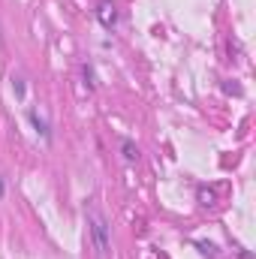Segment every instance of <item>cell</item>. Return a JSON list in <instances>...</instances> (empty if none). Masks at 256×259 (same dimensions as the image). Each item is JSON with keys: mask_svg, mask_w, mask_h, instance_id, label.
I'll return each mask as SVG.
<instances>
[{"mask_svg": "<svg viewBox=\"0 0 256 259\" xmlns=\"http://www.w3.org/2000/svg\"><path fill=\"white\" fill-rule=\"evenodd\" d=\"M84 217H88V229H91V235H94L97 253L106 256V253H109V223H106L103 211H100L97 205H88V208H84Z\"/></svg>", "mask_w": 256, "mask_h": 259, "instance_id": "1", "label": "cell"}, {"mask_svg": "<svg viewBox=\"0 0 256 259\" xmlns=\"http://www.w3.org/2000/svg\"><path fill=\"white\" fill-rule=\"evenodd\" d=\"M27 118H30V124L36 127V133H39V136H42L46 142L52 139V130H49V121H46V118H42L39 112H33V109H30V112H27Z\"/></svg>", "mask_w": 256, "mask_h": 259, "instance_id": "2", "label": "cell"}, {"mask_svg": "<svg viewBox=\"0 0 256 259\" xmlns=\"http://www.w3.org/2000/svg\"><path fill=\"white\" fill-rule=\"evenodd\" d=\"M97 15H100V21H103L106 27H115V21H118V12H115L112 3H103V6L97 9Z\"/></svg>", "mask_w": 256, "mask_h": 259, "instance_id": "3", "label": "cell"}, {"mask_svg": "<svg viewBox=\"0 0 256 259\" xmlns=\"http://www.w3.org/2000/svg\"><path fill=\"white\" fill-rule=\"evenodd\" d=\"M124 157L127 160H139V148H133V142H124Z\"/></svg>", "mask_w": 256, "mask_h": 259, "instance_id": "4", "label": "cell"}, {"mask_svg": "<svg viewBox=\"0 0 256 259\" xmlns=\"http://www.w3.org/2000/svg\"><path fill=\"white\" fill-rule=\"evenodd\" d=\"M12 88H15V94H18V97L24 94V84H21V78H15V81H12Z\"/></svg>", "mask_w": 256, "mask_h": 259, "instance_id": "5", "label": "cell"}, {"mask_svg": "<svg viewBox=\"0 0 256 259\" xmlns=\"http://www.w3.org/2000/svg\"><path fill=\"white\" fill-rule=\"evenodd\" d=\"M0 196H3V184H0Z\"/></svg>", "mask_w": 256, "mask_h": 259, "instance_id": "6", "label": "cell"}]
</instances>
